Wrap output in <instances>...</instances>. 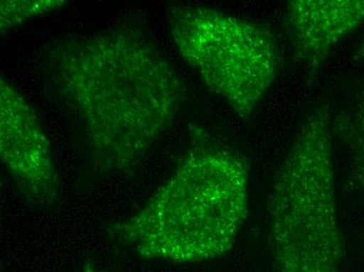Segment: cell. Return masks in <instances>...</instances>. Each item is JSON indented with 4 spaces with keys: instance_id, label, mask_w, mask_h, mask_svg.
I'll return each mask as SVG.
<instances>
[{
    "instance_id": "1",
    "label": "cell",
    "mask_w": 364,
    "mask_h": 272,
    "mask_svg": "<svg viewBox=\"0 0 364 272\" xmlns=\"http://www.w3.org/2000/svg\"><path fill=\"white\" fill-rule=\"evenodd\" d=\"M44 66L100 172L134 171L186 96L170 62L145 28L131 21L55 40Z\"/></svg>"
},
{
    "instance_id": "2",
    "label": "cell",
    "mask_w": 364,
    "mask_h": 272,
    "mask_svg": "<svg viewBox=\"0 0 364 272\" xmlns=\"http://www.w3.org/2000/svg\"><path fill=\"white\" fill-rule=\"evenodd\" d=\"M248 185L246 156L193 128L190 147L170 178L107 233L146 260H214L232 249L247 218Z\"/></svg>"
},
{
    "instance_id": "3",
    "label": "cell",
    "mask_w": 364,
    "mask_h": 272,
    "mask_svg": "<svg viewBox=\"0 0 364 272\" xmlns=\"http://www.w3.org/2000/svg\"><path fill=\"white\" fill-rule=\"evenodd\" d=\"M332 134L328 107L313 110L275 175L266 209L274 272H343Z\"/></svg>"
},
{
    "instance_id": "4",
    "label": "cell",
    "mask_w": 364,
    "mask_h": 272,
    "mask_svg": "<svg viewBox=\"0 0 364 272\" xmlns=\"http://www.w3.org/2000/svg\"><path fill=\"white\" fill-rule=\"evenodd\" d=\"M168 24L182 59L208 89L248 121L283 67L272 30L192 4L171 6Z\"/></svg>"
},
{
    "instance_id": "5",
    "label": "cell",
    "mask_w": 364,
    "mask_h": 272,
    "mask_svg": "<svg viewBox=\"0 0 364 272\" xmlns=\"http://www.w3.org/2000/svg\"><path fill=\"white\" fill-rule=\"evenodd\" d=\"M0 157L22 198L50 207L59 198L60 181L50 141L36 112L4 77L0 81Z\"/></svg>"
},
{
    "instance_id": "6",
    "label": "cell",
    "mask_w": 364,
    "mask_h": 272,
    "mask_svg": "<svg viewBox=\"0 0 364 272\" xmlns=\"http://www.w3.org/2000/svg\"><path fill=\"white\" fill-rule=\"evenodd\" d=\"M364 22V0H293L285 26L312 83L337 43Z\"/></svg>"
},
{
    "instance_id": "7",
    "label": "cell",
    "mask_w": 364,
    "mask_h": 272,
    "mask_svg": "<svg viewBox=\"0 0 364 272\" xmlns=\"http://www.w3.org/2000/svg\"><path fill=\"white\" fill-rule=\"evenodd\" d=\"M332 130L350 156L346 187L364 193V87L352 109L332 121Z\"/></svg>"
},
{
    "instance_id": "8",
    "label": "cell",
    "mask_w": 364,
    "mask_h": 272,
    "mask_svg": "<svg viewBox=\"0 0 364 272\" xmlns=\"http://www.w3.org/2000/svg\"><path fill=\"white\" fill-rule=\"evenodd\" d=\"M68 4L63 0H6L0 2L1 32L17 28L39 15L52 12Z\"/></svg>"
},
{
    "instance_id": "9",
    "label": "cell",
    "mask_w": 364,
    "mask_h": 272,
    "mask_svg": "<svg viewBox=\"0 0 364 272\" xmlns=\"http://www.w3.org/2000/svg\"><path fill=\"white\" fill-rule=\"evenodd\" d=\"M364 59V40L363 43L359 46L358 50H356L354 55V60H363Z\"/></svg>"
},
{
    "instance_id": "10",
    "label": "cell",
    "mask_w": 364,
    "mask_h": 272,
    "mask_svg": "<svg viewBox=\"0 0 364 272\" xmlns=\"http://www.w3.org/2000/svg\"><path fill=\"white\" fill-rule=\"evenodd\" d=\"M82 272H105L103 271H101V269L97 268V267H95V265L91 264V263H87V264L84 266L83 271Z\"/></svg>"
}]
</instances>
